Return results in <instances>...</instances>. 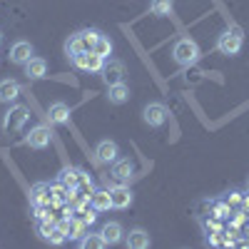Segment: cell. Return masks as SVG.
<instances>
[{"instance_id": "cell-1", "label": "cell", "mask_w": 249, "mask_h": 249, "mask_svg": "<svg viewBox=\"0 0 249 249\" xmlns=\"http://www.w3.org/2000/svg\"><path fill=\"white\" fill-rule=\"evenodd\" d=\"M199 55H202V50H199V45L195 43L192 37H179L175 43V48H172V60L177 62L179 68L195 65V62L199 60Z\"/></svg>"}, {"instance_id": "cell-2", "label": "cell", "mask_w": 249, "mask_h": 249, "mask_svg": "<svg viewBox=\"0 0 249 249\" xmlns=\"http://www.w3.org/2000/svg\"><path fill=\"white\" fill-rule=\"evenodd\" d=\"M242 45H244V35H242V28H237V25L227 28V30L217 37V50H219L222 55H227V57L239 55Z\"/></svg>"}, {"instance_id": "cell-3", "label": "cell", "mask_w": 249, "mask_h": 249, "mask_svg": "<svg viewBox=\"0 0 249 249\" xmlns=\"http://www.w3.org/2000/svg\"><path fill=\"white\" fill-rule=\"evenodd\" d=\"M167 120H170L167 105H162V102H150V105H144V110H142V122L147 124V127H162Z\"/></svg>"}, {"instance_id": "cell-4", "label": "cell", "mask_w": 249, "mask_h": 249, "mask_svg": "<svg viewBox=\"0 0 249 249\" xmlns=\"http://www.w3.org/2000/svg\"><path fill=\"white\" fill-rule=\"evenodd\" d=\"M124 62L122 60H117V57H107L105 60V65H102V70H100V77H102V82L110 88V85H117V82H124Z\"/></svg>"}, {"instance_id": "cell-5", "label": "cell", "mask_w": 249, "mask_h": 249, "mask_svg": "<svg viewBox=\"0 0 249 249\" xmlns=\"http://www.w3.org/2000/svg\"><path fill=\"white\" fill-rule=\"evenodd\" d=\"M50 142H53V130L48 127V124L33 127L30 135L23 140V144H28V147H33V150H45V147H50Z\"/></svg>"}, {"instance_id": "cell-6", "label": "cell", "mask_w": 249, "mask_h": 249, "mask_svg": "<svg viewBox=\"0 0 249 249\" xmlns=\"http://www.w3.org/2000/svg\"><path fill=\"white\" fill-rule=\"evenodd\" d=\"M72 65L77 68V70H85V72H100L102 70V65H105V57H100L97 53H80V55H75L72 57Z\"/></svg>"}, {"instance_id": "cell-7", "label": "cell", "mask_w": 249, "mask_h": 249, "mask_svg": "<svg viewBox=\"0 0 249 249\" xmlns=\"http://www.w3.org/2000/svg\"><path fill=\"white\" fill-rule=\"evenodd\" d=\"M25 122H28V107H25V105H15V107H10V110L5 112V117H3V130H5V132H15V130L23 127Z\"/></svg>"}, {"instance_id": "cell-8", "label": "cell", "mask_w": 249, "mask_h": 249, "mask_svg": "<svg viewBox=\"0 0 249 249\" xmlns=\"http://www.w3.org/2000/svg\"><path fill=\"white\" fill-rule=\"evenodd\" d=\"M117 155H120L117 142H112V140H100V142H97V147H95V157H97V162H102V164H112V162L120 160Z\"/></svg>"}, {"instance_id": "cell-9", "label": "cell", "mask_w": 249, "mask_h": 249, "mask_svg": "<svg viewBox=\"0 0 249 249\" xmlns=\"http://www.w3.org/2000/svg\"><path fill=\"white\" fill-rule=\"evenodd\" d=\"M110 197H112V210H127V207L132 204V199H135L132 190L127 184H122V182L110 190Z\"/></svg>"}, {"instance_id": "cell-10", "label": "cell", "mask_w": 249, "mask_h": 249, "mask_svg": "<svg viewBox=\"0 0 249 249\" xmlns=\"http://www.w3.org/2000/svg\"><path fill=\"white\" fill-rule=\"evenodd\" d=\"M53 202V192L48 182H35L30 187V204L33 207H50Z\"/></svg>"}, {"instance_id": "cell-11", "label": "cell", "mask_w": 249, "mask_h": 249, "mask_svg": "<svg viewBox=\"0 0 249 249\" xmlns=\"http://www.w3.org/2000/svg\"><path fill=\"white\" fill-rule=\"evenodd\" d=\"M35 55L33 45L28 43V40H18V43H13L10 48V62L13 65H25V62Z\"/></svg>"}, {"instance_id": "cell-12", "label": "cell", "mask_w": 249, "mask_h": 249, "mask_svg": "<svg viewBox=\"0 0 249 249\" xmlns=\"http://www.w3.org/2000/svg\"><path fill=\"white\" fill-rule=\"evenodd\" d=\"M150 232L142 230V227H135V230H130V234L124 237V244H127V249H147L150 247Z\"/></svg>"}, {"instance_id": "cell-13", "label": "cell", "mask_w": 249, "mask_h": 249, "mask_svg": "<svg viewBox=\"0 0 249 249\" xmlns=\"http://www.w3.org/2000/svg\"><path fill=\"white\" fill-rule=\"evenodd\" d=\"M132 162L130 160H117V162H112V170H110V177L115 179V182H130V177H132Z\"/></svg>"}, {"instance_id": "cell-14", "label": "cell", "mask_w": 249, "mask_h": 249, "mask_svg": "<svg viewBox=\"0 0 249 249\" xmlns=\"http://www.w3.org/2000/svg\"><path fill=\"white\" fill-rule=\"evenodd\" d=\"M70 107L65 105V102H53V105L48 107V117L53 124H68L70 122Z\"/></svg>"}, {"instance_id": "cell-15", "label": "cell", "mask_w": 249, "mask_h": 249, "mask_svg": "<svg viewBox=\"0 0 249 249\" xmlns=\"http://www.w3.org/2000/svg\"><path fill=\"white\" fill-rule=\"evenodd\" d=\"M25 75L28 80H40V77H45L48 75V62L43 57H30L25 62Z\"/></svg>"}, {"instance_id": "cell-16", "label": "cell", "mask_w": 249, "mask_h": 249, "mask_svg": "<svg viewBox=\"0 0 249 249\" xmlns=\"http://www.w3.org/2000/svg\"><path fill=\"white\" fill-rule=\"evenodd\" d=\"M100 234L105 237L107 247H112V244H120V242H122V234H124V230H122V224H120V222H107V224L100 230Z\"/></svg>"}, {"instance_id": "cell-17", "label": "cell", "mask_w": 249, "mask_h": 249, "mask_svg": "<svg viewBox=\"0 0 249 249\" xmlns=\"http://www.w3.org/2000/svg\"><path fill=\"white\" fill-rule=\"evenodd\" d=\"M107 100L110 105H124L130 100V88L124 82H117V85H110L107 88Z\"/></svg>"}, {"instance_id": "cell-18", "label": "cell", "mask_w": 249, "mask_h": 249, "mask_svg": "<svg viewBox=\"0 0 249 249\" xmlns=\"http://www.w3.org/2000/svg\"><path fill=\"white\" fill-rule=\"evenodd\" d=\"M90 202L97 212H110L112 210V197H110V190H95L90 195Z\"/></svg>"}, {"instance_id": "cell-19", "label": "cell", "mask_w": 249, "mask_h": 249, "mask_svg": "<svg viewBox=\"0 0 249 249\" xmlns=\"http://www.w3.org/2000/svg\"><path fill=\"white\" fill-rule=\"evenodd\" d=\"M18 95H20V85H18V80H13V77L0 80V102H13Z\"/></svg>"}, {"instance_id": "cell-20", "label": "cell", "mask_w": 249, "mask_h": 249, "mask_svg": "<svg viewBox=\"0 0 249 249\" xmlns=\"http://www.w3.org/2000/svg\"><path fill=\"white\" fill-rule=\"evenodd\" d=\"M80 53H90V50L85 48V40H82V35L75 33V35H70V37L65 40V55H68V60H72V57L80 55Z\"/></svg>"}, {"instance_id": "cell-21", "label": "cell", "mask_w": 249, "mask_h": 249, "mask_svg": "<svg viewBox=\"0 0 249 249\" xmlns=\"http://www.w3.org/2000/svg\"><path fill=\"white\" fill-rule=\"evenodd\" d=\"M150 13L155 18H170L175 13V3H172V0H152V3H150Z\"/></svg>"}, {"instance_id": "cell-22", "label": "cell", "mask_w": 249, "mask_h": 249, "mask_svg": "<svg viewBox=\"0 0 249 249\" xmlns=\"http://www.w3.org/2000/svg\"><path fill=\"white\" fill-rule=\"evenodd\" d=\"M77 247H80V249H105L107 242H105V237H102L100 232H97V234L90 232V234H85V237L77 242Z\"/></svg>"}, {"instance_id": "cell-23", "label": "cell", "mask_w": 249, "mask_h": 249, "mask_svg": "<svg viewBox=\"0 0 249 249\" xmlns=\"http://www.w3.org/2000/svg\"><path fill=\"white\" fill-rule=\"evenodd\" d=\"M55 227H57V222H55V217H45V219H37V224H35V232H37V237L40 239H50V234L55 232Z\"/></svg>"}, {"instance_id": "cell-24", "label": "cell", "mask_w": 249, "mask_h": 249, "mask_svg": "<svg viewBox=\"0 0 249 249\" xmlns=\"http://www.w3.org/2000/svg\"><path fill=\"white\" fill-rule=\"evenodd\" d=\"M62 184L68 187V190H77V182H80V170L77 167H65L60 172V177H57Z\"/></svg>"}, {"instance_id": "cell-25", "label": "cell", "mask_w": 249, "mask_h": 249, "mask_svg": "<svg viewBox=\"0 0 249 249\" xmlns=\"http://www.w3.org/2000/svg\"><path fill=\"white\" fill-rule=\"evenodd\" d=\"M88 227H90V224H88L85 219H82V217H77V219L72 217V224H70V234H68V239H75V242H80L82 237L88 234Z\"/></svg>"}, {"instance_id": "cell-26", "label": "cell", "mask_w": 249, "mask_h": 249, "mask_svg": "<svg viewBox=\"0 0 249 249\" xmlns=\"http://www.w3.org/2000/svg\"><path fill=\"white\" fill-rule=\"evenodd\" d=\"M92 53H97L100 57H110L112 55V40L107 37V35H102L100 33V37H97V43H95V48H92Z\"/></svg>"}, {"instance_id": "cell-27", "label": "cell", "mask_w": 249, "mask_h": 249, "mask_svg": "<svg viewBox=\"0 0 249 249\" xmlns=\"http://www.w3.org/2000/svg\"><path fill=\"white\" fill-rule=\"evenodd\" d=\"M212 217H217V219H230L232 217V207L227 204V199H217V202H212Z\"/></svg>"}, {"instance_id": "cell-28", "label": "cell", "mask_w": 249, "mask_h": 249, "mask_svg": "<svg viewBox=\"0 0 249 249\" xmlns=\"http://www.w3.org/2000/svg\"><path fill=\"white\" fill-rule=\"evenodd\" d=\"M202 227H204V232H207V234L224 232V224H222V219H217V217H212V219H204V222H202Z\"/></svg>"}, {"instance_id": "cell-29", "label": "cell", "mask_w": 249, "mask_h": 249, "mask_svg": "<svg viewBox=\"0 0 249 249\" xmlns=\"http://www.w3.org/2000/svg\"><path fill=\"white\" fill-rule=\"evenodd\" d=\"M227 204H242V195L239 192H230V197H227Z\"/></svg>"}, {"instance_id": "cell-30", "label": "cell", "mask_w": 249, "mask_h": 249, "mask_svg": "<svg viewBox=\"0 0 249 249\" xmlns=\"http://www.w3.org/2000/svg\"><path fill=\"white\" fill-rule=\"evenodd\" d=\"M242 207H244V212H249V195L242 197Z\"/></svg>"}, {"instance_id": "cell-31", "label": "cell", "mask_w": 249, "mask_h": 249, "mask_svg": "<svg viewBox=\"0 0 249 249\" xmlns=\"http://www.w3.org/2000/svg\"><path fill=\"white\" fill-rule=\"evenodd\" d=\"M0 43H3V33H0Z\"/></svg>"}]
</instances>
